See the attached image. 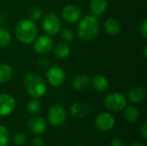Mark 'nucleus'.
<instances>
[{
    "label": "nucleus",
    "instance_id": "f257e3e1",
    "mask_svg": "<svg viewBox=\"0 0 147 146\" xmlns=\"http://www.w3.org/2000/svg\"><path fill=\"white\" fill-rule=\"evenodd\" d=\"M23 85L33 98H40L46 95L47 86L44 79L34 72L27 73L23 77Z\"/></svg>",
    "mask_w": 147,
    "mask_h": 146
},
{
    "label": "nucleus",
    "instance_id": "f03ea898",
    "mask_svg": "<svg viewBox=\"0 0 147 146\" xmlns=\"http://www.w3.org/2000/svg\"><path fill=\"white\" fill-rule=\"evenodd\" d=\"M15 34L19 41L23 44H31L37 37L38 29L35 22L29 19L18 22L15 28Z\"/></svg>",
    "mask_w": 147,
    "mask_h": 146
},
{
    "label": "nucleus",
    "instance_id": "7ed1b4c3",
    "mask_svg": "<svg viewBox=\"0 0 147 146\" xmlns=\"http://www.w3.org/2000/svg\"><path fill=\"white\" fill-rule=\"evenodd\" d=\"M99 32V23L92 15H86L80 20L77 33L78 37L84 41L94 40Z\"/></svg>",
    "mask_w": 147,
    "mask_h": 146
},
{
    "label": "nucleus",
    "instance_id": "20e7f679",
    "mask_svg": "<svg viewBox=\"0 0 147 146\" xmlns=\"http://www.w3.org/2000/svg\"><path fill=\"white\" fill-rule=\"evenodd\" d=\"M42 27L48 35L54 36L58 34L62 28V22L55 13L50 12L45 15L42 20Z\"/></svg>",
    "mask_w": 147,
    "mask_h": 146
},
{
    "label": "nucleus",
    "instance_id": "39448f33",
    "mask_svg": "<svg viewBox=\"0 0 147 146\" xmlns=\"http://www.w3.org/2000/svg\"><path fill=\"white\" fill-rule=\"evenodd\" d=\"M105 107L114 112L123 110L127 106V101L126 96L119 92H113L109 94L104 100Z\"/></svg>",
    "mask_w": 147,
    "mask_h": 146
},
{
    "label": "nucleus",
    "instance_id": "423d86ee",
    "mask_svg": "<svg viewBox=\"0 0 147 146\" xmlns=\"http://www.w3.org/2000/svg\"><path fill=\"white\" fill-rule=\"evenodd\" d=\"M48 122L53 126H61L66 120V111L63 105L59 103L53 104L47 113Z\"/></svg>",
    "mask_w": 147,
    "mask_h": 146
},
{
    "label": "nucleus",
    "instance_id": "0eeeda50",
    "mask_svg": "<svg viewBox=\"0 0 147 146\" xmlns=\"http://www.w3.org/2000/svg\"><path fill=\"white\" fill-rule=\"evenodd\" d=\"M47 78L52 86L59 87L65 83L66 74L65 70L59 65H52L47 71Z\"/></svg>",
    "mask_w": 147,
    "mask_h": 146
},
{
    "label": "nucleus",
    "instance_id": "6e6552de",
    "mask_svg": "<svg viewBox=\"0 0 147 146\" xmlns=\"http://www.w3.org/2000/svg\"><path fill=\"white\" fill-rule=\"evenodd\" d=\"M53 46V40L48 34H42L34 40V49L35 52L44 55L51 52Z\"/></svg>",
    "mask_w": 147,
    "mask_h": 146
},
{
    "label": "nucleus",
    "instance_id": "1a4fd4ad",
    "mask_svg": "<svg viewBox=\"0 0 147 146\" xmlns=\"http://www.w3.org/2000/svg\"><path fill=\"white\" fill-rule=\"evenodd\" d=\"M115 125V119L110 114L107 112L100 113L95 119L96 127L102 132H108L111 130Z\"/></svg>",
    "mask_w": 147,
    "mask_h": 146
},
{
    "label": "nucleus",
    "instance_id": "9d476101",
    "mask_svg": "<svg viewBox=\"0 0 147 146\" xmlns=\"http://www.w3.org/2000/svg\"><path fill=\"white\" fill-rule=\"evenodd\" d=\"M62 17L69 23H75L81 19L82 11L81 9L76 4H67L61 11Z\"/></svg>",
    "mask_w": 147,
    "mask_h": 146
},
{
    "label": "nucleus",
    "instance_id": "9b49d317",
    "mask_svg": "<svg viewBox=\"0 0 147 146\" xmlns=\"http://www.w3.org/2000/svg\"><path fill=\"white\" fill-rule=\"evenodd\" d=\"M16 108V101L9 94L0 95V116H8Z\"/></svg>",
    "mask_w": 147,
    "mask_h": 146
},
{
    "label": "nucleus",
    "instance_id": "f8f14e48",
    "mask_svg": "<svg viewBox=\"0 0 147 146\" xmlns=\"http://www.w3.org/2000/svg\"><path fill=\"white\" fill-rule=\"evenodd\" d=\"M28 128L32 133L40 135L45 133L47 129V122L40 116H34L28 120Z\"/></svg>",
    "mask_w": 147,
    "mask_h": 146
},
{
    "label": "nucleus",
    "instance_id": "ddd939ff",
    "mask_svg": "<svg viewBox=\"0 0 147 146\" xmlns=\"http://www.w3.org/2000/svg\"><path fill=\"white\" fill-rule=\"evenodd\" d=\"M90 112V107L85 102H74L70 107V113L77 118H84Z\"/></svg>",
    "mask_w": 147,
    "mask_h": 146
},
{
    "label": "nucleus",
    "instance_id": "4468645a",
    "mask_svg": "<svg viewBox=\"0 0 147 146\" xmlns=\"http://www.w3.org/2000/svg\"><path fill=\"white\" fill-rule=\"evenodd\" d=\"M90 85V79L87 75L79 74L77 75L72 81V87L75 90L82 92L85 91Z\"/></svg>",
    "mask_w": 147,
    "mask_h": 146
},
{
    "label": "nucleus",
    "instance_id": "2eb2a0df",
    "mask_svg": "<svg viewBox=\"0 0 147 146\" xmlns=\"http://www.w3.org/2000/svg\"><path fill=\"white\" fill-rule=\"evenodd\" d=\"M146 96V91L143 87H134L128 92V99L131 102L138 104L142 102Z\"/></svg>",
    "mask_w": 147,
    "mask_h": 146
},
{
    "label": "nucleus",
    "instance_id": "dca6fc26",
    "mask_svg": "<svg viewBox=\"0 0 147 146\" xmlns=\"http://www.w3.org/2000/svg\"><path fill=\"white\" fill-rule=\"evenodd\" d=\"M105 31L113 36L119 34L121 31V25L120 22L115 18H109L104 23Z\"/></svg>",
    "mask_w": 147,
    "mask_h": 146
},
{
    "label": "nucleus",
    "instance_id": "f3484780",
    "mask_svg": "<svg viewBox=\"0 0 147 146\" xmlns=\"http://www.w3.org/2000/svg\"><path fill=\"white\" fill-rule=\"evenodd\" d=\"M92 86L97 92H104L109 89V80L103 75H96L92 78Z\"/></svg>",
    "mask_w": 147,
    "mask_h": 146
},
{
    "label": "nucleus",
    "instance_id": "a211bd4d",
    "mask_svg": "<svg viewBox=\"0 0 147 146\" xmlns=\"http://www.w3.org/2000/svg\"><path fill=\"white\" fill-rule=\"evenodd\" d=\"M108 7V0H90V9L94 15H99L103 14Z\"/></svg>",
    "mask_w": 147,
    "mask_h": 146
},
{
    "label": "nucleus",
    "instance_id": "6ab92c4d",
    "mask_svg": "<svg viewBox=\"0 0 147 146\" xmlns=\"http://www.w3.org/2000/svg\"><path fill=\"white\" fill-rule=\"evenodd\" d=\"M53 55L59 59H65L69 57L71 53L70 46L66 43H59L53 48Z\"/></svg>",
    "mask_w": 147,
    "mask_h": 146
},
{
    "label": "nucleus",
    "instance_id": "aec40b11",
    "mask_svg": "<svg viewBox=\"0 0 147 146\" xmlns=\"http://www.w3.org/2000/svg\"><path fill=\"white\" fill-rule=\"evenodd\" d=\"M13 76V69L12 67L6 63L0 64V83H7L11 79Z\"/></svg>",
    "mask_w": 147,
    "mask_h": 146
},
{
    "label": "nucleus",
    "instance_id": "412c9836",
    "mask_svg": "<svg viewBox=\"0 0 147 146\" xmlns=\"http://www.w3.org/2000/svg\"><path fill=\"white\" fill-rule=\"evenodd\" d=\"M124 118L130 123L136 122L140 118V112L139 110L134 106H127L124 109Z\"/></svg>",
    "mask_w": 147,
    "mask_h": 146
},
{
    "label": "nucleus",
    "instance_id": "4be33fe9",
    "mask_svg": "<svg viewBox=\"0 0 147 146\" xmlns=\"http://www.w3.org/2000/svg\"><path fill=\"white\" fill-rule=\"evenodd\" d=\"M11 42V34L9 31L4 28H0V46L6 47Z\"/></svg>",
    "mask_w": 147,
    "mask_h": 146
},
{
    "label": "nucleus",
    "instance_id": "5701e85b",
    "mask_svg": "<svg viewBox=\"0 0 147 146\" xmlns=\"http://www.w3.org/2000/svg\"><path fill=\"white\" fill-rule=\"evenodd\" d=\"M41 108V104L37 98H33L27 104V110L31 114H35L40 112Z\"/></svg>",
    "mask_w": 147,
    "mask_h": 146
},
{
    "label": "nucleus",
    "instance_id": "b1692460",
    "mask_svg": "<svg viewBox=\"0 0 147 146\" xmlns=\"http://www.w3.org/2000/svg\"><path fill=\"white\" fill-rule=\"evenodd\" d=\"M28 19L31 20L32 22H35L39 21L41 16H42V10L40 7L38 6H34L28 10Z\"/></svg>",
    "mask_w": 147,
    "mask_h": 146
},
{
    "label": "nucleus",
    "instance_id": "393cba45",
    "mask_svg": "<svg viewBox=\"0 0 147 146\" xmlns=\"http://www.w3.org/2000/svg\"><path fill=\"white\" fill-rule=\"evenodd\" d=\"M59 34H60V38L65 42H71L75 39L74 33L68 28H61L59 31Z\"/></svg>",
    "mask_w": 147,
    "mask_h": 146
},
{
    "label": "nucleus",
    "instance_id": "a878e982",
    "mask_svg": "<svg viewBox=\"0 0 147 146\" xmlns=\"http://www.w3.org/2000/svg\"><path fill=\"white\" fill-rule=\"evenodd\" d=\"M9 141V133L8 129L0 125V146H6Z\"/></svg>",
    "mask_w": 147,
    "mask_h": 146
},
{
    "label": "nucleus",
    "instance_id": "bb28decb",
    "mask_svg": "<svg viewBox=\"0 0 147 146\" xmlns=\"http://www.w3.org/2000/svg\"><path fill=\"white\" fill-rule=\"evenodd\" d=\"M28 138L23 133H16L12 138V141L16 145H23L27 143Z\"/></svg>",
    "mask_w": 147,
    "mask_h": 146
},
{
    "label": "nucleus",
    "instance_id": "cd10ccee",
    "mask_svg": "<svg viewBox=\"0 0 147 146\" xmlns=\"http://www.w3.org/2000/svg\"><path fill=\"white\" fill-rule=\"evenodd\" d=\"M36 65L37 66L40 68V69H46L48 67L49 65V62L48 60L45 58V57H40L37 59V62H36Z\"/></svg>",
    "mask_w": 147,
    "mask_h": 146
},
{
    "label": "nucleus",
    "instance_id": "c85d7f7f",
    "mask_svg": "<svg viewBox=\"0 0 147 146\" xmlns=\"http://www.w3.org/2000/svg\"><path fill=\"white\" fill-rule=\"evenodd\" d=\"M139 30H140V33L141 36H142L144 39H146L147 38V20L146 19L143 20V22L140 23V28H139Z\"/></svg>",
    "mask_w": 147,
    "mask_h": 146
},
{
    "label": "nucleus",
    "instance_id": "c756f323",
    "mask_svg": "<svg viewBox=\"0 0 147 146\" xmlns=\"http://www.w3.org/2000/svg\"><path fill=\"white\" fill-rule=\"evenodd\" d=\"M32 145H33V146H44V145H45V141H44V139H43L41 137L36 136V137H34V139H33Z\"/></svg>",
    "mask_w": 147,
    "mask_h": 146
},
{
    "label": "nucleus",
    "instance_id": "7c9ffc66",
    "mask_svg": "<svg viewBox=\"0 0 147 146\" xmlns=\"http://www.w3.org/2000/svg\"><path fill=\"white\" fill-rule=\"evenodd\" d=\"M110 146H125V145H124L123 141L121 139L115 138V139H114L111 140Z\"/></svg>",
    "mask_w": 147,
    "mask_h": 146
},
{
    "label": "nucleus",
    "instance_id": "2f4dec72",
    "mask_svg": "<svg viewBox=\"0 0 147 146\" xmlns=\"http://www.w3.org/2000/svg\"><path fill=\"white\" fill-rule=\"evenodd\" d=\"M140 132L141 133V135L144 138H147V123L146 122H143V124L140 126Z\"/></svg>",
    "mask_w": 147,
    "mask_h": 146
},
{
    "label": "nucleus",
    "instance_id": "473e14b6",
    "mask_svg": "<svg viewBox=\"0 0 147 146\" xmlns=\"http://www.w3.org/2000/svg\"><path fill=\"white\" fill-rule=\"evenodd\" d=\"M129 146H146V145H145V144H143V143L136 142V143H134V144L130 145Z\"/></svg>",
    "mask_w": 147,
    "mask_h": 146
},
{
    "label": "nucleus",
    "instance_id": "72a5a7b5",
    "mask_svg": "<svg viewBox=\"0 0 147 146\" xmlns=\"http://www.w3.org/2000/svg\"><path fill=\"white\" fill-rule=\"evenodd\" d=\"M146 51H147V46H145V52H144V56H145V58H146V59L147 58Z\"/></svg>",
    "mask_w": 147,
    "mask_h": 146
},
{
    "label": "nucleus",
    "instance_id": "f704fd0d",
    "mask_svg": "<svg viewBox=\"0 0 147 146\" xmlns=\"http://www.w3.org/2000/svg\"><path fill=\"white\" fill-rule=\"evenodd\" d=\"M78 146H84V145H78Z\"/></svg>",
    "mask_w": 147,
    "mask_h": 146
}]
</instances>
